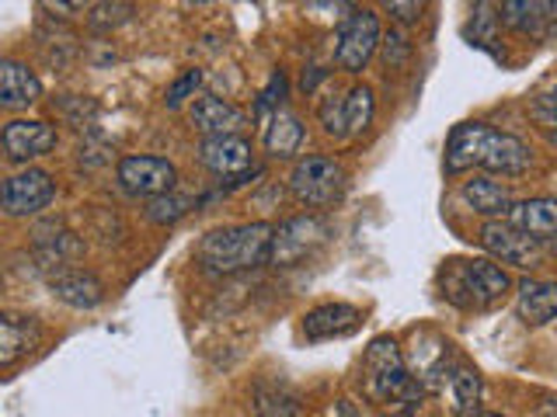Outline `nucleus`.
<instances>
[{"instance_id": "11", "label": "nucleus", "mask_w": 557, "mask_h": 417, "mask_svg": "<svg viewBox=\"0 0 557 417\" xmlns=\"http://www.w3.org/2000/svg\"><path fill=\"white\" fill-rule=\"evenodd\" d=\"M199 161L209 174L226 181H237L255 170V147L244 136H220V139H202L199 143Z\"/></svg>"}, {"instance_id": "18", "label": "nucleus", "mask_w": 557, "mask_h": 417, "mask_svg": "<svg viewBox=\"0 0 557 417\" xmlns=\"http://www.w3.org/2000/svg\"><path fill=\"white\" fill-rule=\"evenodd\" d=\"M516 317L527 327H544L557 317V282L522 278L516 292Z\"/></svg>"}, {"instance_id": "22", "label": "nucleus", "mask_w": 557, "mask_h": 417, "mask_svg": "<svg viewBox=\"0 0 557 417\" xmlns=\"http://www.w3.org/2000/svg\"><path fill=\"white\" fill-rule=\"evenodd\" d=\"M42 330L32 317H17V313H4L0 320V365H14L25 358L35 344H39Z\"/></svg>"}, {"instance_id": "23", "label": "nucleus", "mask_w": 557, "mask_h": 417, "mask_svg": "<svg viewBox=\"0 0 557 417\" xmlns=\"http://www.w3.org/2000/svg\"><path fill=\"white\" fill-rule=\"evenodd\" d=\"M304 136H307V129H304L300 115L283 109V112H275L272 122L265 126V150H269V156H275V161H289V156L300 153Z\"/></svg>"}, {"instance_id": "16", "label": "nucleus", "mask_w": 557, "mask_h": 417, "mask_svg": "<svg viewBox=\"0 0 557 417\" xmlns=\"http://www.w3.org/2000/svg\"><path fill=\"white\" fill-rule=\"evenodd\" d=\"M492 126H484V122H460V126H453L449 139H446V174H467L470 167H481V150H484V136Z\"/></svg>"}, {"instance_id": "17", "label": "nucleus", "mask_w": 557, "mask_h": 417, "mask_svg": "<svg viewBox=\"0 0 557 417\" xmlns=\"http://www.w3.org/2000/svg\"><path fill=\"white\" fill-rule=\"evenodd\" d=\"M49 289L57 300L74 309H95L98 303H104V286L98 282L95 271L84 268H57V275L49 278Z\"/></svg>"}, {"instance_id": "37", "label": "nucleus", "mask_w": 557, "mask_h": 417, "mask_svg": "<svg viewBox=\"0 0 557 417\" xmlns=\"http://www.w3.org/2000/svg\"><path fill=\"white\" fill-rule=\"evenodd\" d=\"M327 77V70H321V66H310V74H304V91L310 94L313 87H318V80H324Z\"/></svg>"}, {"instance_id": "9", "label": "nucleus", "mask_w": 557, "mask_h": 417, "mask_svg": "<svg viewBox=\"0 0 557 417\" xmlns=\"http://www.w3.org/2000/svg\"><path fill=\"white\" fill-rule=\"evenodd\" d=\"M52 199H57V181H52L49 174L39 167L11 174V178L4 181V191H0V202H4V213L11 219L39 216L42 208L52 205Z\"/></svg>"}, {"instance_id": "8", "label": "nucleus", "mask_w": 557, "mask_h": 417, "mask_svg": "<svg viewBox=\"0 0 557 417\" xmlns=\"http://www.w3.org/2000/svg\"><path fill=\"white\" fill-rule=\"evenodd\" d=\"M405 362L414 382H422L425 390L443 387V382H449V372L457 369V365H453V344L440 330H414Z\"/></svg>"}, {"instance_id": "6", "label": "nucleus", "mask_w": 557, "mask_h": 417, "mask_svg": "<svg viewBox=\"0 0 557 417\" xmlns=\"http://www.w3.org/2000/svg\"><path fill=\"white\" fill-rule=\"evenodd\" d=\"M115 181L126 195L150 202V199H161V195H168V191H174V185H178V170H174V164L168 161V156L133 153V156H122L119 161Z\"/></svg>"}, {"instance_id": "3", "label": "nucleus", "mask_w": 557, "mask_h": 417, "mask_svg": "<svg viewBox=\"0 0 557 417\" xmlns=\"http://www.w3.org/2000/svg\"><path fill=\"white\" fill-rule=\"evenodd\" d=\"M348 188V178L335 156L307 153L289 170V191L293 199L307 208H331L338 205Z\"/></svg>"}, {"instance_id": "5", "label": "nucleus", "mask_w": 557, "mask_h": 417, "mask_svg": "<svg viewBox=\"0 0 557 417\" xmlns=\"http://www.w3.org/2000/svg\"><path fill=\"white\" fill-rule=\"evenodd\" d=\"M457 286L460 292H467V303L463 306H474L484 309L505 295L512 292V275L505 271L498 261L492 257H474V261H453V278H449V289Z\"/></svg>"}, {"instance_id": "36", "label": "nucleus", "mask_w": 557, "mask_h": 417, "mask_svg": "<svg viewBox=\"0 0 557 417\" xmlns=\"http://www.w3.org/2000/svg\"><path fill=\"white\" fill-rule=\"evenodd\" d=\"M331 417H362V410L348 396H342L338 404H335V410H331Z\"/></svg>"}, {"instance_id": "12", "label": "nucleus", "mask_w": 557, "mask_h": 417, "mask_svg": "<svg viewBox=\"0 0 557 417\" xmlns=\"http://www.w3.org/2000/svg\"><path fill=\"white\" fill-rule=\"evenodd\" d=\"M0 139H4V156L11 164H28L57 147V129L42 118H11Z\"/></svg>"}, {"instance_id": "25", "label": "nucleus", "mask_w": 557, "mask_h": 417, "mask_svg": "<svg viewBox=\"0 0 557 417\" xmlns=\"http://www.w3.org/2000/svg\"><path fill=\"white\" fill-rule=\"evenodd\" d=\"M449 407L453 414L460 417H478L481 410V376L478 369H470V365L457 362V369L449 372Z\"/></svg>"}, {"instance_id": "32", "label": "nucleus", "mask_w": 557, "mask_h": 417, "mask_svg": "<svg viewBox=\"0 0 557 417\" xmlns=\"http://www.w3.org/2000/svg\"><path fill=\"white\" fill-rule=\"evenodd\" d=\"M380 46H383V63L387 66H400L411 56V42L405 39V31H397V28H391L387 35H383Z\"/></svg>"}, {"instance_id": "20", "label": "nucleus", "mask_w": 557, "mask_h": 417, "mask_svg": "<svg viewBox=\"0 0 557 417\" xmlns=\"http://www.w3.org/2000/svg\"><path fill=\"white\" fill-rule=\"evenodd\" d=\"M42 98V80L25 63L4 60L0 63V104L4 109H28Z\"/></svg>"}, {"instance_id": "35", "label": "nucleus", "mask_w": 557, "mask_h": 417, "mask_svg": "<svg viewBox=\"0 0 557 417\" xmlns=\"http://www.w3.org/2000/svg\"><path fill=\"white\" fill-rule=\"evenodd\" d=\"M422 4H397V0H394V4H387V14H394L397 17V22H405V25H411V22H418V17H422Z\"/></svg>"}, {"instance_id": "1", "label": "nucleus", "mask_w": 557, "mask_h": 417, "mask_svg": "<svg viewBox=\"0 0 557 417\" xmlns=\"http://www.w3.org/2000/svg\"><path fill=\"white\" fill-rule=\"evenodd\" d=\"M275 226L272 223H240V226H220L199 240V265L209 275H237L258 265H269Z\"/></svg>"}, {"instance_id": "19", "label": "nucleus", "mask_w": 557, "mask_h": 417, "mask_svg": "<svg viewBox=\"0 0 557 417\" xmlns=\"http://www.w3.org/2000/svg\"><path fill=\"white\" fill-rule=\"evenodd\" d=\"M509 219L516 230H522L533 240H554L557 237V199H527V202H516L509 208Z\"/></svg>"}, {"instance_id": "7", "label": "nucleus", "mask_w": 557, "mask_h": 417, "mask_svg": "<svg viewBox=\"0 0 557 417\" xmlns=\"http://www.w3.org/2000/svg\"><path fill=\"white\" fill-rule=\"evenodd\" d=\"M383 42L380 31V14L373 8H356L338 28V46H335V63L345 74H362L366 63L373 60V52Z\"/></svg>"}, {"instance_id": "30", "label": "nucleus", "mask_w": 557, "mask_h": 417, "mask_svg": "<svg viewBox=\"0 0 557 417\" xmlns=\"http://www.w3.org/2000/svg\"><path fill=\"white\" fill-rule=\"evenodd\" d=\"M318 118H321V129H324L327 136H335V139L348 136L345 94H327V98H321V104H318Z\"/></svg>"}, {"instance_id": "2", "label": "nucleus", "mask_w": 557, "mask_h": 417, "mask_svg": "<svg viewBox=\"0 0 557 417\" xmlns=\"http://www.w3.org/2000/svg\"><path fill=\"white\" fill-rule=\"evenodd\" d=\"M362 393L373 400L376 407H418L425 396L422 382H414L408 372L405 352L394 338H373L362 355Z\"/></svg>"}, {"instance_id": "13", "label": "nucleus", "mask_w": 557, "mask_h": 417, "mask_svg": "<svg viewBox=\"0 0 557 417\" xmlns=\"http://www.w3.org/2000/svg\"><path fill=\"white\" fill-rule=\"evenodd\" d=\"M530 164H533V153H530V147L522 143L519 136L487 129L484 150H481V167L484 170L505 174V178H519V174L530 170Z\"/></svg>"}, {"instance_id": "21", "label": "nucleus", "mask_w": 557, "mask_h": 417, "mask_svg": "<svg viewBox=\"0 0 557 417\" xmlns=\"http://www.w3.org/2000/svg\"><path fill=\"white\" fill-rule=\"evenodd\" d=\"M463 202L474 208L478 216H509V208L516 205L512 188L487 178V174H474V178L463 185Z\"/></svg>"}, {"instance_id": "26", "label": "nucleus", "mask_w": 557, "mask_h": 417, "mask_svg": "<svg viewBox=\"0 0 557 417\" xmlns=\"http://www.w3.org/2000/svg\"><path fill=\"white\" fill-rule=\"evenodd\" d=\"M498 17L519 35H544L547 31V4H536V0H505L498 8Z\"/></svg>"}, {"instance_id": "4", "label": "nucleus", "mask_w": 557, "mask_h": 417, "mask_svg": "<svg viewBox=\"0 0 557 417\" xmlns=\"http://www.w3.org/2000/svg\"><path fill=\"white\" fill-rule=\"evenodd\" d=\"M327 240H331V223H327V216H321V213L293 216V219L275 226L272 251H269V265H275V268H296L300 261L318 254Z\"/></svg>"}, {"instance_id": "29", "label": "nucleus", "mask_w": 557, "mask_h": 417, "mask_svg": "<svg viewBox=\"0 0 557 417\" xmlns=\"http://www.w3.org/2000/svg\"><path fill=\"white\" fill-rule=\"evenodd\" d=\"M283 101H286V74H283V70H275V74L269 77V87L258 94V104H255V118H258V122H265V126H269L272 115L286 109Z\"/></svg>"}, {"instance_id": "10", "label": "nucleus", "mask_w": 557, "mask_h": 417, "mask_svg": "<svg viewBox=\"0 0 557 417\" xmlns=\"http://www.w3.org/2000/svg\"><path fill=\"white\" fill-rule=\"evenodd\" d=\"M481 248L492 254V261L502 265H516V268H536L540 265V240L527 237L509 219H492L481 226Z\"/></svg>"}, {"instance_id": "24", "label": "nucleus", "mask_w": 557, "mask_h": 417, "mask_svg": "<svg viewBox=\"0 0 557 417\" xmlns=\"http://www.w3.org/2000/svg\"><path fill=\"white\" fill-rule=\"evenodd\" d=\"M251 410L255 417H300L304 404L283 382H258L251 390Z\"/></svg>"}, {"instance_id": "27", "label": "nucleus", "mask_w": 557, "mask_h": 417, "mask_svg": "<svg viewBox=\"0 0 557 417\" xmlns=\"http://www.w3.org/2000/svg\"><path fill=\"white\" fill-rule=\"evenodd\" d=\"M373 115H376V98H373V87L356 84L352 91L345 94V118H348V136H362L366 129L373 126Z\"/></svg>"}, {"instance_id": "34", "label": "nucleus", "mask_w": 557, "mask_h": 417, "mask_svg": "<svg viewBox=\"0 0 557 417\" xmlns=\"http://www.w3.org/2000/svg\"><path fill=\"white\" fill-rule=\"evenodd\" d=\"M133 4H98L91 14V25L104 28V25H119V22H129Z\"/></svg>"}, {"instance_id": "38", "label": "nucleus", "mask_w": 557, "mask_h": 417, "mask_svg": "<svg viewBox=\"0 0 557 417\" xmlns=\"http://www.w3.org/2000/svg\"><path fill=\"white\" fill-rule=\"evenodd\" d=\"M550 254H554V261H557V237L550 240Z\"/></svg>"}, {"instance_id": "33", "label": "nucleus", "mask_w": 557, "mask_h": 417, "mask_svg": "<svg viewBox=\"0 0 557 417\" xmlns=\"http://www.w3.org/2000/svg\"><path fill=\"white\" fill-rule=\"evenodd\" d=\"M533 115L544 129H557V87H550V91H544L533 101Z\"/></svg>"}, {"instance_id": "14", "label": "nucleus", "mask_w": 557, "mask_h": 417, "mask_svg": "<svg viewBox=\"0 0 557 417\" xmlns=\"http://www.w3.org/2000/svg\"><path fill=\"white\" fill-rule=\"evenodd\" d=\"M191 126H196L206 139L240 136V129L248 126V112L237 109V104L226 98L202 94L196 104H191Z\"/></svg>"}, {"instance_id": "28", "label": "nucleus", "mask_w": 557, "mask_h": 417, "mask_svg": "<svg viewBox=\"0 0 557 417\" xmlns=\"http://www.w3.org/2000/svg\"><path fill=\"white\" fill-rule=\"evenodd\" d=\"M199 205H202V199L182 195V191H168V195L147 202V219L153 226H174V223L185 219L191 208H199Z\"/></svg>"}, {"instance_id": "15", "label": "nucleus", "mask_w": 557, "mask_h": 417, "mask_svg": "<svg viewBox=\"0 0 557 417\" xmlns=\"http://www.w3.org/2000/svg\"><path fill=\"white\" fill-rule=\"evenodd\" d=\"M362 324V313L348 303H324L313 306L304 317V334L307 341H331V338H348L356 334Z\"/></svg>"}, {"instance_id": "31", "label": "nucleus", "mask_w": 557, "mask_h": 417, "mask_svg": "<svg viewBox=\"0 0 557 417\" xmlns=\"http://www.w3.org/2000/svg\"><path fill=\"white\" fill-rule=\"evenodd\" d=\"M199 84H202V70H199V66H188L182 77H174V80H171L164 104H168V109H178V104H185L188 98H196Z\"/></svg>"}, {"instance_id": "39", "label": "nucleus", "mask_w": 557, "mask_h": 417, "mask_svg": "<svg viewBox=\"0 0 557 417\" xmlns=\"http://www.w3.org/2000/svg\"><path fill=\"white\" fill-rule=\"evenodd\" d=\"M478 417H505V414H478Z\"/></svg>"}]
</instances>
